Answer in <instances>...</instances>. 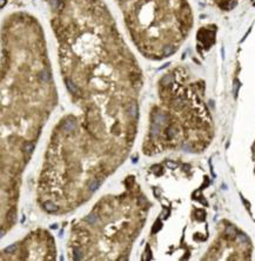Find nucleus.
I'll return each instance as SVG.
<instances>
[{
	"mask_svg": "<svg viewBox=\"0 0 255 261\" xmlns=\"http://www.w3.org/2000/svg\"><path fill=\"white\" fill-rule=\"evenodd\" d=\"M125 9L127 25L148 57H168L176 50L169 38L173 23L182 35L191 26V11L185 0H118Z\"/></svg>",
	"mask_w": 255,
	"mask_h": 261,
	"instance_id": "obj_1",
	"label": "nucleus"
},
{
	"mask_svg": "<svg viewBox=\"0 0 255 261\" xmlns=\"http://www.w3.org/2000/svg\"><path fill=\"white\" fill-rule=\"evenodd\" d=\"M44 208H45L47 212H49V213H53V212L57 211V206H55L53 202H51V201H46V202L44 203Z\"/></svg>",
	"mask_w": 255,
	"mask_h": 261,
	"instance_id": "obj_2",
	"label": "nucleus"
},
{
	"mask_svg": "<svg viewBox=\"0 0 255 261\" xmlns=\"http://www.w3.org/2000/svg\"><path fill=\"white\" fill-rule=\"evenodd\" d=\"M160 228H161V221H157V222H155V225H154V227H153L152 232H153V233H157Z\"/></svg>",
	"mask_w": 255,
	"mask_h": 261,
	"instance_id": "obj_6",
	"label": "nucleus"
},
{
	"mask_svg": "<svg viewBox=\"0 0 255 261\" xmlns=\"http://www.w3.org/2000/svg\"><path fill=\"white\" fill-rule=\"evenodd\" d=\"M17 249V245H12V246H9V247H7L5 251L7 253H11V252H13V251H15Z\"/></svg>",
	"mask_w": 255,
	"mask_h": 261,
	"instance_id": "obj_9",
	"label": "nucleus"
},
{
	"mask_svg": "<svg viewBox=\"0 0 255 261\" xmlns=\"http://www.w3.org/2000/svg\"><path fill=\"white\" fill-rule=\"evenodd\" d=\"M239 239L241 240L242 242H248V241H249L248 238L246 236V234H243V233H240V234H239Z\"/></svg>",
	"mask_w": 255,
	"mask_h": 261,
	"instance_id": "obj_8",
	"label": "nucleus"
},
{
	"mask_svg": "<svg viewBox=\"0 0 255 261\" xmlns=\"http://www.w3.org/2000/svg\"><path fill=\"white\" fill-rule=\"evenodd\" d=\"M74 254H75V255H74V259H75V260H80L81 258V252H80V249H78V248H74Z\"/></svg>",
	"mask_w": 255,
	"mask_h": 261,
	"instance_id": "obj_7",
	"label": "nucleus"
},
{
	"mask_svg": "<svg viewBox=\"0 0 255 261\" xmlns=\"http://www.w3.org/2000/svg\"><path fill=\"white\" fill-rule=\"evenodd\" d=\"M24 151L25 152H27V153H32V151L34 149V145H33V142H30V141H26L25 144H24Z\"/></svg>",
	"mask_w": 255,
	"mask_h": 261,
	"instance_id": "obj_3",
	"label": "nucleus"
},
{
	"mask_svg": "<svg viewBox=\"0 0 255 261\" xmlns=\"http://www.w3.org/2000/svg\"><path fill=\"white\" fill-rule=\"evenodd\" d=\"M166 165L169 167V168H176V166H178L176 163H174V162H170V161H167V163H166Z\"/></svg>",
	"mask_w": 255,
	"mask_h": 261,
	"instance_id": "obj_12",
	"label": "nucleus"
},
{
	"mask_svg": "<svg viewBox=\"0 0 255 261\" xmlns=\"http://www.w3.org/2000/svg\"><path fill=\"white\" fill-rule=\"evenodd\" d=\"M226 234L230 235V236H234V235H235V228H234L233 226H228L227 229H226Z\"/></svg>",
	"mask_w": 255,
	"mask_h": 261,
	"instance_id": "obj_4",
	"label": "nucleus"
},
{
	"mask_svg": "<svg viewBox=\"0 0 255 261\" xmlns=\"http://www.w3.org/2000/svg\"><path fill=\"white\" fill-rule=\"evenodd\" d=\"M95 220H96V216L95 215H90L88 218H87V221H88V222H92V224L95 222Z\"/></svg>",
	"mask_w": 255,
	"mask_h": 261,
	"instance_id": "obj_10",
	"label": "nucleus"
},
{
	"mask_svg": "<svg viewBox=\"0 0 255 261\" xmlns=\"http://www.w3.org/2000/svg\"><path fill=\"white\" fill-rule=\"evenodd\" d=\"M98 188H99V181L93 180L90 184V189H91V191H96Z\"/></svg>",
	"mask_w": 255,
	"mask_h": 261,
	"instance_id": "obj_5",
	"label": "nucleus"
},
{
	"mask_svg": "<svg viewBox=\"0 0 255 261\" xmlns=\"http://www.w3.org/2000/svg\"><path fill=\"white\" fill-rule=\"evenodd\" d=\"M239 87H240V84H239L237 81H235V86H234V94H235V97L237 95V90H239Z\"/></svg>",
	"mask_w": 255,
	"mask_h": 261,
	"instance_id": "obj_11",
	"label": "nucleus"
}]
</instances>
